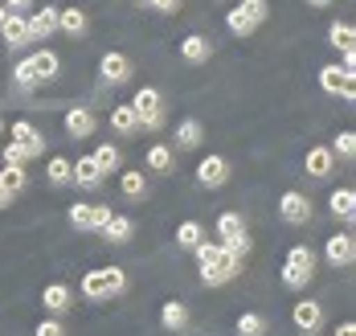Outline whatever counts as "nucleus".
<instances>
[{
    "label": "nucleus",
    "instance_id": "1",
    "mask_svg": "<svg viewBox=\"0 0 356 336\" xmlns=\"http://www.w3.org/2000/svg\"><path fill=\"white\" fill-rule=\"evenodd\" d=\"M193 250H197V262H201V283H205V287H221V283H229V279L242 271V259L225 255V246H221V242L201 238Z\"/></svg>",
    "mask_w": 356,
    "mask_h": 336
},
{
    "label": "nucleus",
    "instance_id": "2",
    "mask_svg": "<svg viewBox=\"0 0 356 336\" xmlns=\"http://www.w3.org/2000/svg\"><path fill=\"white\" fill-rule=\"evenodd\" d=\"M127 291V275L119 266H103V271H86L82 275V296L86 299H115Z\"/></svg>",
    "mask_w": 356,
    "mask_h": 336
},
{
    "label": "nucleus",
    "instance_id": "3",
    "mask_svg": "<svg viewBox=\"0 0 356 336\" xmlns=\"http://www.w3.org/2000/svg\"><path fill=\"white\" fill-rule=\"evenodd\" d=\"M131 111L140 119V127H147V131H160V127H164V103H160V90H156V86H140V90H136Z\"/></svg>",
    "mask_w": 356,
    "mask_h": 336
},
{
    "label": "nucleus",
    "instance_id": "4",
    "mask_svg": "<svg viewBox=\"0 0 356 336\" xmlns=\"http://www.w3.org/2000/svg\"><path fill=\"white\" fill-rule=\"evenodd\" d=\"M13 144L21 152V160H37V156L45 152V140H41V131H37L29 119H17V123H13Z\"/></svg>",
    "mask_w": 356,
    "mask_h": 336
},
{
    "label": "nucleus",
    "instance_id": "5",
    "mask_svg": "<svg viewBox=\"0 0 356 336\" xmlns=\"http://www.w3.org/2000/svg\"><path fill=\"white\" fill-rule=\"evenodd\" d=\"M312 197H303V193H283V201H279V218H283L286 225H307L312 222Z\"/></svg>",
    "mask_w": 356,
    "mask_h": 336
},
{
    "label": "nucleus",
    "instance_id": "6",
    "mask_svg": "<svg viewBox=\"0 0 356 336\" xmlns=\"http://www.w3.org/2000/svg\"><path fill=\"white\" fill-rule=\"evenodd\" d=\"M111 218L107 205H90V201H78V205H70V225H78V230H103Z\"/></svg>",
    "mask_w": 356,
    "mask_h": 336
},
{
    "label": "nucleus",
    "instance_id": "7",
    "mask_svg": "<svg viewBox=\"0 0 356 336\" xmlns=\"http://www.w3.org/2000/svg\"><path fill=\"white\" fill-rule=\"evenodd\" d=\"M320 86L327 90V95H340L344 103H353V99H356L353 74H344L340 66H323V70H320Z\"/></svg>",
    "mask_w": 356,
    "mask_h": 336
},
{
    "label": "nucleus",
    "instance_id": "8",
    "mask_svg": "<svg viewBox=\"0 0 356 336\" xmlns=\"http://www.w3.org/2000/svg\"><path fill=\"white\" fill-rule=\"evenodd\" d=\"M291 320H295V328L299 333H320V324H323V307L316 303V299H299L295 303V312H291Z\"/></svg>",
    "mask_w": 356,
    "mask_h": 336
},
{
    "label": "nucleus",
    "instance_id": "9",
    "mask_svg": "<svg viewBox=\"0 0 356 336\" xmlns=\"http://www.w3.org/2000/svg\"><path fill=\"white\" fill-rule=\"evenodd\" d=\"M323 259H327V266H348V262L356 259L353 234H332L327 246H323Z\"/></svg>",
    "mask_w": 356,
    "mask_h": 336
},
{
    "label": "nucleus",
    "instance_id": "10",
    "mask_svg": "<svg viewBox=\"0 0 356 336\" xmlns=\"http://www.w3.org/2000/svg\"><path fill=\"white\" fill-rule=\"evenodd\" d=\"M197 181H201L205 189L225 185V181H229V164H225L221 156H205V160L197 164Z\"/></svg>",
    "mask_w": 356,
    "mask_h": 336
},
{
    "label": "nucleus",
    "instance_id": "11",
    "mask_svg": "<svg viewBox=\"0 0 356 336\" xmlns=\"http://www.w3.org/2000/svg\"><path fill=\"white\" fill-rule=\"evenodd\" d=\"M78 189H86V193H95V189L103 185V168L95 164V156H82L78 164H74V177H70Z\"/></svg>",
    "mask_w": 356,
    "mask_h": 336
},
{
    "label": "nucleus",
    "instance_id": "12",
    "mask_svg": "<svg viewBox=\"0 0 356 336\" xmlns=\"http://www.w3.org/2000/svg\"><path fill=\"white\" fill-rule=\"evenodd\" d=\"M99 74L107 78L111 86H115V82H127V78H131V62H127L119 49H111V54H103V62H99Z\"/></svg>",
    "mask_w": 356,
    "mask_h": 336
},
{
    "label": "nucleus",
    "instance_id": "13",
    "mask_svg": "<svg viewBox=\"0 0 356 336\" xmlns=\"http://www.w3.org/2000/svg\"><path fill=\"white\" fill-rule=\"evenodd\" d=\"M29 21V41H37V38H54L58 33V8H37L33 17H25Z\"/></svg>",
    "mask_w": 356,
    "mask_h": 336
},
{
    "label": "nucleus",
    "instance_id": "14",
    "mask_svg": "<svg viewBox=\"0 0 356 336\" xmlns=\"http://www.w3.org/2000/svg\"><path fill=\"white\" fill-rule=\"evenodd\" d=\"M0 38L8 49H21V45H29V21L21 17V13H8V21H4V29H0Z\"/></svg>",
    "mask_w": 356,
    "mask_h": 336
},
{
    "label": "nucleus",
    "instance_id": "15",
    "mask_svg": "<svg viewBox=\"0 0 356 336\" xmlns=\"http://www.w3.org/2000/svg\"><path fill=\"white\" fill-rule=\"evenodd\" d=\"M209 54H213V45H209L205 33H188V38L180 41V58H184V62H193V66L209 62Z\"/></svg>",
    "mask_w": 356,
    "mask_h": 336
},
{
    "label": "nucleus",
    "instance_id": "16",
    "mask_svg": "<svg viewBox=\"0 0 356 336\" xmlns=\"http://www.w3.org/2000/svg\"><path fill=\"white\" fill-rule=\"evenodd\" d=\"M62 123H66V136H74V140H86L95 131V115L86 111V107H70Z\"/></svg>",
    "mask_w": 356,
    "mask_h": 336
},
{
    "label": "nucleus",
    "instance_id": "17",
    "mask_svg": "<svg viewBox=\"0 0 356 336\" xmlns=\"http://www.w3.org/2000/svg\"><path fill=\"white\" fill-rule=\"evenodd\" d=\"M70 303H74V291L66 287V283H49V287L41 291V307H45V312H54V316H58V312H66Z\"/></svg>",
    "mask_w": 356,
    "mask_h": 336
},
{
    "label": "nucleus",
    "instance_id": "18",
    "mask_svg": "<svg viewBox=\"0 0 356 336\" xmlns=\"http://www.w3.org/2000/svg\"><path fill=\"white\" fill-rule=\"evenodd\" d=\"M307 173L316 177V181H323V177H332V168H336V156H332V148H307Z\"/></svg>",
    "mask_w": 356,
    "mask_h": 336
},
{
    "label": "nucleus",
    "instance_id": "19",
    "mask_svg": "<svg viewBox=\"0 0 356 336\" xmlns=\"http://www.w3.org/2000/svg\"><path fill=\"white\" fill-rule=\"evenodd\" d=\"M58 29H62V33H70V38H82V33H86V13H82L78 4L58 8Z\"/></svg>",
    "mask_w": 356,
    "mask_h": 336
},
{
    "label": "nucleus",
    "instance_id": "20",
    "mask_svg": "<svg viewBox=\"0 0 356 336\" xmlns=\"http://www.w3.org/2000/svg\"><path fill=\"white\" fill-rule=\"evenodd\" d=\"M160 324H164L168 333H184V324H188V307H184L180 299H168V303L160 307Z\"/></svg>",
    "mask_w": 356,
    "mask_h": 336
},
{
    "label": "nucleus",
    "instance_id": "21",
    "mask_svg": "<svg viewBox=\"0 0 356 336\" xmlns=\"http://www.w3.org/2000/svg\"><path fill=\"white\" fill-rule=\"evenodd\" d=\"M29 62H33V70H37V82H54L58 78V66H62L54 49H37Z\"/></svg>",
    "mask_w": 356,
    "mask_h": 336
},
{
    "label": "nucleus",
    "instance_id": "22",
    "mask_svg": "<svg viewBox=\"0 0 356 336\" xmlns=\"http://www.w3.org/2000/svg\"><path fill=\"white\" fill-rule=\"evenodd\" d=\"M111 127H115L119 136H136V131H140V119L131 111V103H119V107L111 111Z\"/></svg>",
    "mask_w": 356,
    "mask_h": 336
},
{
    "label": "nucleus",
    "instance_id": "23",
    "mask_svg": "<svg viewBox=\"0 0 356 336\" xmlns=\"http://www.w3.org/2000/svg\"><path fill=\"white\" fill-rule=\"evenodd\" d=\"M119 189H123L127 201H143V197H147V177L136 173V168H127V173L119 177Z\"/></svg>",
    "mask_w": 356,
    "mask_h": 336
},
{
    "label": "nucleus",
    "instance_id": "24",
    "mask_svg": "<svg viewBox=\"0 0 356 336\" xmlns=\"http://www.w3.org/2000/svg\"><path fill=\"white\" fill-rule=\"evenodd\" d=\"M327 209H332L336 218H344V222H348V218L356 214V193H353V189H336V193L327 197Z\"/></svg>",
    "mask_w": 356,
    "mask_h": 336
},
{
    "label": "nucleus",
    "instance_id": "25",
    "mask_svg": "<svg viewBox=\"0 0 356 336\" xmlns=\"http://www.w3.org/2000/svg\"><path fill=\"white\" fill-rule=\"evenodd\" d=\"M131 234H136V222L131 218H119V214H111L107 225H103V238L107 242H127Z\"/></svg>",
    "mask_w": 356,
    "mask_h": 336
},
{
    "label": "nucleus",
    "instance_id": "26",
    "mask_svg": "<svg viewBox=\"0 0 356 336\" xmlns=\"http://www.w3.org/2000/svg\"><path fill=\"white\" fill-rule=\"evenodd\" d=\"M205 140V127H201V119H184L177 127V148H197Z\"/></svg>",
    "mask_w": 356,
    "mask_h": 336
},
{
    "label": "nucleus",
    "instance_id": "27",
    "mask_svg": "<svg viewBox=\"0 0 356 336\" xmlns=\"http://www.w3.org/2000/svg\"><path fill=\"white\" fill-rule=\"evenodd\" d=\"M45 177H49V185H70V177H74V164L66 160V156H54L49 164H45Z\"/></svg>",
    "mask_w": 356,
    "mask_h": 336
},
{
    "label": "nucleus",
    "instance_id": "28",
    "mask_svg": "<svg viewBox=\"0 0 356 336\" xmlns=\"http://www.w3.org/2000/svg\"><path fill=\"white\" fill-rule=\"evenodd\" d=\"M201 238H205V225H201V222H180L177 225V246H180V250H193Z\"/></svg>",
    "mask_w": 356,
    "mask_h": 336
},
{
    "label": "nucleus",
    "instance_id": "29",
    "mask_svg": "<svg viewBox=\"0 0 356 336\" xmlns=\"http://www.w3.org/2000/svg\"><path fill=\"white\" fill-rule=\"evenodd\" d=\"M13 82H17V90H25V95H29V90H37V86H41V82H37V70H33V62H29V58L13 66Z\"/></svg>",
    "mask_w": 356,
    "mask_h": 336
},
{
    "label": "nucleus",
    "instance_id": "30",
    "mask_svg": "<svg viewBox=\"0 0 356 336\" xmlns=\"http://www.w3.org/2000/svg\"><path fill=\"white\" fill-rule=\"evenodd\" d=\"M147 168L152 173H172V148L168 144H152L147 148Z\"/></svg>",
    "mask_w": 356,
    "mask_h": 336
},
{
    "label": "nucleus",
    "instance_id": "31",
    "mask_svg": "<svg viewBox=\"0 0 356 336\" xmlns=\"http://www.w3.org/2000/svg\"><path fill=\"white\" fill-rule=\"evenodd\" d=\"M238 336H266V316L262 312H242L238 316Z\"/></svg>",
    "mask_w": 356,
    "mask_h": 336
},
{
    "label": "nucleus",
    "instance_id": "32",
    "mask_svg": "<svg viewBox=\"0 0 356 336\" xmlns=\"http://www.w3.org/2000/svg\"><path fill=\"white\" fill-rule=\"evenodd\" d=\"M225 25H229V33H234V38H250V33L258 29V25L250 21V17H246V13H242V8H238V4L229 8V17H225Z\"/></svg>",
    "mask_w": 356,
    "mask_h": 336
},
{
    "label": "nucleus",
    "instance_id": "33",
    "mask_svg": "<svg viewBox=\"0 0 356 336\" xmlns=\"http://www.w3.org/2000/svg\"><path fill=\"white\" fill-rule=\"evenodd\" d=\"M90 156H95V164L103 168V177H107V173H115V168H119V148H115V144H99V148L90 152Z\"/></svg>",
    "mask_w": 356,
    "mask_h": 336
},
{
    "label": "nucleus",
    "instance_id": "34",
    "mask_svg": "<svg viewBox=\"0 0 356 336\" xmlns=\"http://www.w3.org/2000/svg\"><path fill=\"white\" fill-rule=\"evenodd\" d=\"M353 38H356V29L348 21H336V25L327 29V41H332L336 49H353Z\"/></svg>",
    "mask_w": 356,
    "mask_h": 336
},
{
    "label": "nucleus",
    "instance_id": "35",
    "mask_svg": "<svg viewBox=\"0 0 356 336\" xmlns=\"http://www.w3.org/2000/svg\"><path fill=\"white\" fill-rule=\"evenodd\" d=\"M312 275H316V271H303V266H291V262H286V266H283V287L299 291V287H307V283H312Z\"/></svg>",
    "mask_w": 356,
    "mask_h": 336
},
{
    "label": "nucleus",
    "instance_id": "36",
    "mask_svg": "<svg viewBox=\"0 0 356 336\" xmlns=\"http://www.w3.org/2000/svg\"><path fill=\"white\" fill-rule=\"evenodd\" d=\"M25 181H29V177H25V168H21V164H8V168H4V173H0V185L8 189V193H13V197H17V193H21V189H25Z\"/></svg>",
    "mask_w": 356,
    "mask_h": 336
},
{
    "label": "nucleus",
    "instance_id": "37",
    "mask_svg": "<svg viewBox=\"0 0 356 336\" xmlns=\"http://www.w3.org/2000/svg\"><path fill=\"white\" fill-rule=\"evenodd\" d=\"M242 230H246L242 214H221V218H217V234H221V242L234 238V234H242Z\"/></svg>",
    "mask_w": 356,
    "mask_h": 336
},
{
    "label": "nucleus",
    "instance_id": "38",
    "mask_svg": "<svg viewBox=\"0 0 356 336\" xmlns=\"http://www.w3.org/2000/svg\"><path fill=\"white\" fill-rule=\"evenodd\" d=\"M286 262H291V266H303V271H316V250H312V246H291Z\"/></svg>",
    "mask_w": 356,
    "mask_h": 336
},
{
    "label": "nucleus",
    "instance_id": "39",
    "mask_svg": "<svg viewBox=\"0 0 356 336\" xmlns=\"http://www.w3.org/2000/svg\"><path fill=\"white\" fill-rule=\"evenodd\" d=\"M238 8L246 13V17H250V21H254V25H262V21L270 17V4H266V0H242Z\"/></svg>",
    "mask_w": 356,
    "mask_h": 336
},
{
    "label": "nucleus",
    "instance_id": "40",
    "mask_svg": "<svg viewBox=\"0 0 356 336\" xmlns=\"http://www.w3.org/2000/svg\"><path fill=\"white\" fill-rule=\"evenodd\" d=\"M332 156H344V160H353V156H356V136H353V131H340V136L332 140Z\"/></svg>",
    "mask_w": 356,
    "mask_h": 336
},
{
    "label": "nucleus",
    "instance_id": "41",
    "mask_svg": "<svg viewBox=\"0 0 356 336\" xmlns=\"http://www.w3.org/2000/svg\"><path fill=\"white\" fill-rule=\"evenodd\" d=\"M221 246H225V255H234V259H246V255H250V238H246V230H242V234H234V238H225Z\"/></svg>",
    "mask_w": 356,
    "mask_h": 336
},
{
    "label": "nucleus",
    "instance_id": "42",
    "mask_svg": "<svg viewBox=\"0 0 356 336\" xmlns=\"http://www.w3.org/2000/svg\"><path fill=\"white\" fill-rule=\"evenodd\" d=\"M37 336H66V328H62L58 320H41V324H37Z\"/></svg>",
    "mask_w": 356,
    "mask_h": 336
},
{
    "label": "nucleus",
    "instance_id": "43",
    "mask_svg": "<svg viewBox=\"0 0 356 336\" xmlns=\"http://www.w3.org/2000/svg\"><path fill=\"white\" fill-rule=\"evenodd\" d=\"M143 4H152L156 13H177L180 8V0H143Z\"/></svg>",
    "mask_w": 356,
    "mask_h": 336
},
{
    "label": "nucleus",
    "instance_id": "44",
    "mask_svg": "<svg viewBox=\"0 0 356 336\" xmlns=\"http://www.w3.org/2000/svg\"><path fill=\"white\" fill-rule=\"evenodd\" d=\"M336 336H356V324H353V320H344V324L336 328Z\"/></svg>",
    "mask_w": 356,
    "mask_h": 336
},
{
    "label": "nucleus",
    "instance_id": "45",
    "mask_svg": "<svg viewBox=\"0 0 356 336\" xmlns=\"http://www.w3.org/2000/svg\"><path fill=\"white\" fill-rule=\"evenodd\" d=\"M25 4H29V0H4V8H8V13H21Z\"/></svg>",
    "mask_w": 356,
    "mask_h": 336
},
{
    "label": "nucleus",
    "instance_id": "46",
    "mask_svg": "<svg viewBox=\"0 0 356 336\" xmlns=\"http://www.w3.org/2000/svg\"><path fill=\"white\" fill-rule=\"evenodd\" d=\"M8 205H13V193H8V189L0 185V209H8Z\"/></svg>",
    "mask_w": 356,
    "mask_h": 336
},
{
    "label": "nucleus",
    "instance_id": "47",
    "mask_svg": "<svg viewBox=\"0 0 356 336\" xmlns=\"http://www.w3.org/2000/svg\"><path fill=\"white\" fill-rule=\"evenodd\" d=\"M307 4H312V8H327V4H332V0H307Z\"/></svg>",
    "mask_w": 356,
    "mask_h": 336
},
{
    "label": "nucleus",
    "instance_id": "48",
    "mask_svg": "<svg viewBox=\"0 0 356 336\" xmlns=\"http://www.w3.org/2000/svg\"><path fill=\"white\" fill-rule=\"evenodd\" d=\"M4 21H8V8H4V4H0V29H4Z\"/></svg>",
    "mask_w": 356,
    "mask_h": 336
},
{
    "label": "nucleus",
    "instance_id": "49",
    "mask_svg": "<svg viewBox=\"0 0 356 336\" xmlns=\"http://www.w3.org/2000/svg\"><path fill=\"white\" fill-rule=\"evenodd\" d=\"M184 336H201V333H184Z\"/></svg>",
    "mask_w": 356,
    "mask_h": 336
},
{
    "label": "nucleus",
    "instance_id": "50",
    "mask_svg": "<svg viewBox=\"0 0 356 336\" xmlns=\"http://www.w3.org/2000/svg\"><path fill=\"white\" fill-rule=\"evenodd\" d=\"M0 131H4V123H0Z\"/></svg>",
    "mask_w": 356,
    "mask_h": 336
}]
</instances>
